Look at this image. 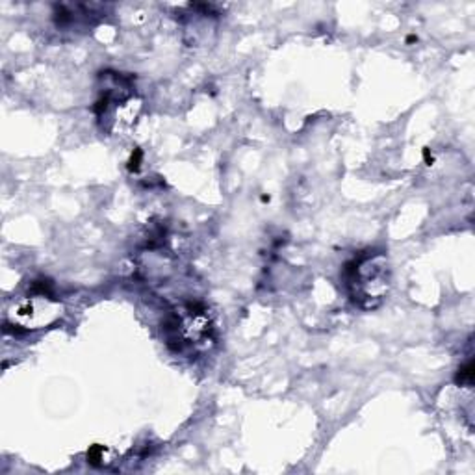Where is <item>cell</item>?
<instances>
[{
    "mask_svg": "<svg viewBox=\"0 0 475 475\" xmlns=\"http://www.w3.org/2000/svg\"><path fill=\"white\" fill-rule=\"evenodd\" d=\"M349 273V288L355 301H367V306H375L373 301H381L382 295L388 292L390 286V269L386 258L381 255L355 260Z\"/></svg>",
    "mask_w": 475,
    "mask_h": 475,
    "instance_id": "cell-1",
    "label": "cell"
},
{
    "mask_svg": "<svg viewBox=\"0 0 475 475\" xmlns=\"http://www.w3.org/2000/svg\"><path fill=\"white\" fill-rule=\"evenodd\" d=\"M141 158H143V154H141L140 148H136L132 152V156H130V160H128V169L130 171H138L141 165Z\"/></svg>",
    "mask_w": 475,
    "mask_h": 475,
    "instance_id": "cell-5",
    "label": "cell"
},
{
    "mask_svg": "<svg viewBox=\"0 0 475 475\" xmlns=\"http://www.w3.org/2000/svg\"><path fill=\"white\" fill-rule=\"evenodd\" d=\"M423 158H425V162H427L429 165L433 164V160H435V158H433V152H431L429 148H423Z\"/></svg>",
    "mask_w": 475,
    "mask_h": 475,
    "instance_id": "cell-6",
    "label": "cell"
},
{
    "mask_svg": "<svg viewBox=\"0 0 475 475\" xmlns=\"http://www.w3.org/2000/svg\"><path fill=\"white\" fill-rule=\"evenodd\" d=\"M62 314V304L48 293H37L24 299L13 310V321L23 329H43L54 323Z\"/></svg>",
    "mask_w": 475,
    "mask_h": 475,
    "instance_id": "cell-2",
    "label": "cell"
},
{
    "mask_svg": "<svg viewBox=\"0 0 475 475\" xmlns=\"http://www.w3.org/2000/svg\"><path fill=\"white\" fill-rule=\"evenodd\" d=\"M457 381L460 384H472L474 382V364L472 362H468L462 369H459V379Z\"/></svg>",
    "mask_w": 475,
    "mask_h": 475,
    "instance_id": "cell-4",
    "label": "cell"
},
{
    "mask_svg": "<svg viewBox=\"0 0 475 475\" xmlns=\"http://www.w3.org/2000/svg\"><path fill=\"white\" fill-rule=\"evenodd\" d=\"M106 447L104 445H91L87 449V462L93 464V466H99V464H104L106 462Z\"/></svg>",
    "mask_w": 475,
    "mask_h": 475,
    "instance_id": "cell-3",
    "label": "cell"
}]
</instances>
